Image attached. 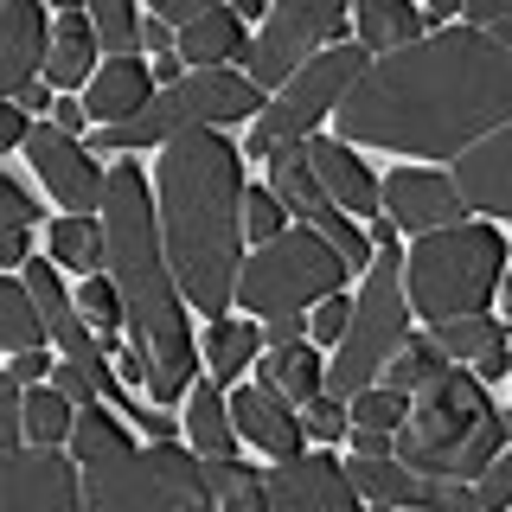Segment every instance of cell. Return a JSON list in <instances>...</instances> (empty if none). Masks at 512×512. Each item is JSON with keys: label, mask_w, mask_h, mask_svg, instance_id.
Returning a JSON list of instances; mask_svg holds the SVG:
<instances>
[{"label": "cell", "mask_w": 512, "mask_h": 512, "mask_svg": "<svg viewBox=\"0 0 512 512\" xmlns=\"http://www.w3.org/2000/svg\"><path fill=\"white\" fill-rule=\"evenodd\" d=\"M333 128V141L461 160L487 135L512 128V52L474 26L429 32L378 58L333 109Z\"/></svg>", "instance_id": "obj_1"}, {"label": "cell", "mask_w": 512, "mask_h": 512, "mask_svg": "<svg viewBox=\"0 0 512 512\" xmlns=\"http://www.w3.org/2000/svg\"><path fill=\"white\" fill-rule=\"evenodd\" d=\"M160 231L186 308L224 314L244 276V173L218 128H192L160 154Z\"/></svg>", "instance_id": "obj_2"}, {"label": "cell", "mask_w": 512, "mask_h": 512, "mask_svg": "<svg viewBox=\"0 0 512 512\" xmlns=\"http://www.w3.org/2000/svg\"><path fill=\"white\" fill-rule=\"evenodd\" d=\"M103 237H109V282L122 295L128 314V346L148 352V391L154 404H173L180 391H192V333H186V301L173 288V263L154 237V192L148 173L135 160L109 167L103 192Z\"/></svg>", "instance_id": "obj_3"}, {"label": "cell", "mask_w": 512, "mask_h": 512, "mask_svg": "<svg viewBox=\"0 0 512 512\" xmlns=\"http://www.w3.org/2000/svg\"><path fill=\"white\" fill-rule=\"evenodd\" d=\"M71 455L84 468L90 512H218L205 461L186 448H128V436L103 416V397L77 410Z\"/></svg>", "instance_id": "obj_4"}, {"label": "cell", "mask_w": 512, "mask_h": 512, "mask_svg": "<svg viewBox=\"0 0 512 512\" xmlns=\"http://www.w3.org/2000/svg\"><path fill=\"white\" fill-rule=\"evenodd\" d=\"M512 442L506 416L487 404L474 372L448 365L436 384L410 397V423L397 429V455L416 474H442V480H480L493 468V455Z\"/></svg>", "instance_id": "obj_5"}, {"label": "cell", "mask_w": 512, "mask_h": 512, "mask_svg": "<svg viewBox=\"0 0 512 512\" xmlns=\"http://www.w3.org/2000/svg\"><path fill=\"white\" fill-rule=\"evenodd\" d=\"M506 282V237L487 224H455V231L416 237L404 256V295L410 314H423L429 327L461 314H480Z\"/></svg>", "instance_id": "obj_6"}, {"label": "cell", "mask_w": 512, "mask_h": 512, "mask_svg": "<svg viewBox=\"0 0 512 512\" xmlns=\"http://www.w3.org/2000/svg\"><path fill=\"white\" fill-rule=\"evenodd\" d=\"M263 90L244 71H192L173 90H160L135 122L122 128H96V154H135L154 141H180L192 128H218V122H256L263 116Z\"/></svg>", "instance_id": "obj_7"}, {"label": "cell", "mask_w": 512, "mask_h": 512, "mask_svg": "<svg viewBox=\"0 0 512 512\" xmlns=\"http://www.w3.org/2000/svg\"><path fill=\"white\" fill-rule=\"evenodd\" d=\"M352 282L346 256L327 244L320 231L295 224L276 244H256V256H244V276H237V308H256V320H282L301 314L308 301H327Z\"/></svg>", "instance_id": "obj_8"}, {"label": "cell", "mask_w": 512, "mask_h": 512, "mask_svg": "<svg viewBox=\"0 0 512 512\" xmlns=\"http://www.w3.org/2000/svg\"><path fill=\"white\" fill-rule=\"evenodd\" d=\"M404 333H410L404 256H397V250H378V263L365 269L359 301H352V327H346V340H340V359L327 365V397H340V404L365 397V391H372V378L397 359Z\"/></svg>", "instance_id": "obj_9"}, {"label": "cell", "mask_w": 512, "mask_h": 512, "mask_svg": "<svg viewBox=\"0 0 512 512\" xmlns=\"http://www.w3.org/2000/svg\"><path fill=\"white\" fill-rule=\"evenodd\" d=\"M365 71H372V52H365V45H333V52H320L308 71H295L276 90V103H263V116L250 122L244 154H282V148L314 141V122L327 116V109H340L346 90L359 84Z\"/></svg>", "instance_id": "obj_10"}, {"label": "cell", "mask_w": 512, "mask_h": 512, "mask_svg": "<svg viewBox=\"0 0 512 512\" xmlns=\"http://www.w3.org/2000/svg\"><path fill=\"white\" fill-rule=\"evenodd\" d=\"M346 7L340 0H282L263 20L256 45H244V77L256 90H282L295 71H308L327 39H346Z\"/></svg>", "instance_id": "obj_11"}, {"label": "cell", "mask_w": 512, "mask_h": 512, "mask_svg": "<svg viewBox=\"0 0 512 512\" xmlns=\"http://www.w3.org/2000/svg\"><path fill=\"white\" fill-rule=\"evenodd\" d=\"M269 192L282 199V212L288 218H301L308 231H320L333 250L346 256V269H359V263H378V250H372V237L359 231V218H346L340 205L327 199V186L314 180V167H308V148H282V154H269Z\"/></svg>", "instance_id": "obj_12"}, {"label": "cell", "mask_w": 512, "mask_h": 512, "mask_svg": "<svg viewBox=\"0 0 512 512\" xmlns=\"http://www.w3.org/2000/svg\"><path fill=\"white\" fill-rule=\"evenodd\" d=\"M0 512H90L77 455H58V448L0 455Z\"/></svg>", "instance_id": "obj_13"}, {"label": "cell", "mask_w": 512, "mask_h": 512, "mask_svg": "<svg viewBox=\"0 0 512 512\" xmlns=\"http://www.w3.org/2000/svg\"><path fill=\"white\" fill-rule=\"evenodd\" d=\"M26 154H32V167H39V180L52 186V199H58V205H71V218H90L96 205H103V192H109V173L96 167V160H90V148H84L77 135H64L58 122L32 128Z\"/></svg>", "instance_id": "obj_14"}, {"label": "cell", "mask_w": 512, "mask_h": 512, "mask_svg": "<svg viewBox=\"0 0 512 512\" xmlns=\"http://www.w3.org/2000/svg\"><path fill=\"white\" fill-rule=\"evenodd\" d=\"M384 218L397 224V231H455V224H468V205H461V192L448 173H423V167H397L391 180H384Z\"/></svg>", "instance_id": "obj_15"}, {"label": "cell", "mask_w": 512, "mask_h": 512, "mask_svg": "<svg viewBox=\"0 0 512 512\" xmlns=\"http://www.w3.org/2000/svg\"><path fill=\"white\" fill-rule=\"evenodd\" d=\"M263 487H269V512H365L359 487L346 480V468L333 455H295Z\"/></svg>", "instance_id": "obj_16"}, {"label": "cell", "mask_w": 512, "mask_h": 512, "mask_svg": "<svg viewBox=\"0 0 512 512\" xmlns=\"http://www.w3.org/2000/svg\"><path fill=\"white\" fill-rule=\"evenodd\" d=\"M231 423H237V436L256 442L263 455H276V461H295V455H308V429H301V416L295 404L276 391V384H244V391L231 397Z\"/></svg>", "instance_id": "obj_17"}, {"label": "cell", "mask_w": 512, "mask_h": 512, "mask_svg": "<svg viewBox=\"0 0 512 512\" xmlns=\"http://www.w3.org/2000/svg\"><path fill=\"white\" fill-rule=\"evenodd\" d=\"M455 192L468 212H493V218H512V128L487 135L480 148H468L455 160Z\"/></svg>", "instance_id": "obj_18"}, {"label": "cell", "mask_w": 512, "mask_h": 512, "mask_svg": "<svg viewBox=\"0 0 512 512\" xmlns=\"http://www.w3.org/2000/svg\"><path fill=\"white\" fill-rule=\"evenodd\" d=\"M308 148V167H314V180L327 186V199L340 205L346 218H372L378 205H384V180H372L365 173V160L346 148V141H333V135H314V141H301Z\"/></svg>", "instance_id": "obj_19"}, {"label": "cell", "mask_w": 512, "mask_h": 512, "mask_svg": "<svg viewBox=\"0 0 512 512\" xmlns=\"http://www.w3.org/2000/svg\"><path fill=\"white\" fill-rule=\"evenodd\" d=\"M52 58V32H45V13L32 0H7L0 13V96H20L32 90V71Z\"/></svg>", "instance_id": "obj_20"}, {"label": "cell", "mask_w": 512, "mask_h": 512, "mask_svg": "<svg viewBox=\"0 0 512 512\" xmlns=\"http://www.w3.org/2000/svg\"><path fill=\"white\" fill-rule=\"evenodd\" d=\"M154 103V77L141 58H103V71L90 77V96H84V116L96 128H122L135 122L141 109Z\"/></svg>", "instance_id": "obj_21"}, {"label": "cell", "mask_w": 512, "mask_h": 512, "mask_svg": "<svg viewBox=\"0 0 512 512\" xmlns=\"http://www.w3.org/2000/svg\"><path fill=\"white\" fill-rule=\"evenodd\" d=\"M429 340L442 346V359H468L474 378H512V346H506V320L493 314H461L442 320Z\"/></svg>", "instance_id": "obj_22"}, {"label": "cell", "mask_w": 512, "mask_h": 512, "mask_svg": "<svg viewBox=\"0 0 512 512\" xmlns=\"http://www.w3.org/2000/svg\"><path fill=\"white\" fill-rule=\"evenodd\" d=\"M180 58L192 71H224V58H244V20H237V7H212L199 26H186Z\"/></svg>", "instance_id": "obj_23"}, {"label": "cell", "mask_w": 512, "mask_h": 512, "mask_svg": "<svg viewBox=\"0 0 512 512\" xmlns=\"http://www.w3.org/2000/svg\"><path fill=\"white\" fill-rule=\"evenodd\" d=\"M45 71H52V90H77V84L96 77V26H90V13H64L58 20Z\"/></svg>", "instance_id": "obj_24"}, {"label": "cell", "mask_w": 512, "mask_h": 512, "mask_svg": "<svg viewBox=\"0 0 512 512\" xmlns=\"http://www.w3.org/2000/svg\"><path fill=\"white\" fill-rule=\"evenodd\" d=\"M423 26L429 20L410 7V0H365V7H359V45H365V52H384V58L404 52V45H416Z\"/></svg>", "instance_id": "obj_25"}, {"label": "cell", "mask_w": 512, "mask_h": 512, "mask_svg": "<svg viewBox=\"0 0 512 512\" xmlns=\"http://www.w3.org/2000/svg\"><path fill=\"white\" fill-rule=\"evenodd\" d=\"M186 436H192V448H199V455H224V461H231V448H237V423H231V404L218 397V384H212V378L192 384Z\"/></svg>", "instance_id": "obj_26"}, {"label": "cell", "mask_w": 512, "mask_h": 512, "mask_svg": "<svg viewBox=\"0 0 512 512\" xmlns=\"http://www.w3.org/2000/svg\"><path fill=\"white\" fill-rule=\"evenodd\" d=\"M256 378H263V384H276L288 404H314V397L327 391V372H320V359H314L308 346L263 352V359H256Z\"/></svg>", "instance_id": "obj_27"}, {"label": "cell", "mask_w": 512, "mask_h": 512, "mask_svg": "<svg viewBox=\"0 0 512 512\" xmlns=\"http://www.w3.org/2000/svg\"><path fill=\"white\" fill-rule=\"evenodd\" d=\"M256 346H263V333H256V320H212V333H205V359H212V384H237L250 372Z\"/></svg>", "instance_id": "obj_28"}, {"label": "cell", "mask_w": 512, "mask_h": 512, "mask_svg": "<svg viewBox=\"0 0 512 512\" xmlns=\"http://www.w3.org/2000/svg\"><path fill=\"white\" fill-rule=\"evenodd\" d=\"M52 263L96 276V269L109 263V237H103V224H96V218H58V224H52Z\"/></svg>", "instance_id": "obj_29"}, {"label": "cell", "mask_w": 512, "mask_h": 512, "mask_svg": "<svg viewBox=\"0 0 512 512\" xmlns=\"http://www.w3.org/2000/svg\"><path fill=\"white\" fill-rule=\"evenodd\" d=\"M0 340L13 352H39V340H45V314H39V301H32L26 276L0 282Z\"/></svg>", "instance_id": "obj_30"}, {"label": "cell", "mask_w": 512, "mask_h": 512, "mask_svg": "<svg viewBox=\"0 0 512 512\" xmlns=\"http://www.w3.org/2000/svg\"><path fill=\"white\" fill-rule=\"evenodd\" d=\"M205 480H212V500L218 512H269V487L256 480L244 461H224V455H205Z\"/></svg>", "instance_id": "obj_31"}, {"label": "cell", "mask_w": 512, "mask_h": 512, "mask_svg": "<svg viewBox=\"0 0 512 512\" xmlns=\"http://www.w3.org/2000/svg\"><path fill=\"white\" fill-rule=\"evenodd\" d=\"M448 372V359H442V346L436 340H410V346H397V359L384 365V391H404V397H416L423 384H436Z\"/></svg>", "instance_id": "obj_32"}, {"label": "cell", "mask_w": 512, "mask_h": 512, "mask_svg": "<svg viewBox=\"0 0 512 512\" xmlns=\"http://www.w3.org/2000/svg\"><path fill=\"white\" fill-rule=\"evenodd\" d=\"M71 429H77V404H71L64 391H52V384H45V391L26 397V436L39 442V448H58Z\"/></svg>", "instance_id": "obj_33"}, {"label": "cell", "mask_w": 512, "mask_h": 512, "mask_svg": "<svg viewBox=\"0 0 512 512\" xmlns=\"http://www.w3.org/2000/svg\"><path fill=\"white\" fill-rule=\"evenodd\" d=\"M90 26H96V45L109 58H135V39H141V20L128 0H96L90 7Z\"/></svg>", "instance_id": "obj_34"}, {"label": "cell", "mask_w": 512, "mask_h": 512, "mask_svg": "<svg viewBox=\"0 0 512 512\" xmlns=\"http://www.w3.org/2000/svg\"><path fill=\"white\" fill-rule=\"evenodd\" d=\"M77 308H90V320H96V333H103V346H116L122 340V295H116V282H103V276H90L84 282V295H77Z\"/></svg>", "instance_id": "obj_35"}, {"label": "cell", "mask_w": 512, "mask_h": 512, "mask_svg": "<svg viewBox=\"0 0 512 512\" xmlns=\"http://www.w3.org/2000/svg\"><path fill=\"white\" fill-rule=\"evenodd\" d=\"M397 423H410V397L404 391H378L372 384V391L359 397V429H384V436H391Z\"/></svg>", "instance_id": "obj_36"}, {"label": "cell", "mask_w": 512, "mask_h": 512, "mask_svg": "<svg viewBox=\"0 0 512 512\" xmlns=\"http://www.w3.org/2000/svg\"><path fill=\"white\" fill-rule=\"evenodd\" d=\"M282 199H276V192H244V231L256 237V244H276V237H282Z\"/></svg>", "instance_id": "obj_37"}, {"label": "cell", "mask_w": 512, "mask_h": 512, "mask_svg": "<svg viewBox=\"0 0 512 512\" xmlns=\"http://www.w3.org/2000/svg\"><path fill=\"white\" fill-rule=\"evenodd\" d=\"M474 493H480V512H500V506H512V442L493 455V468L474 480Z\"/></svg>", "instance_id": "obj_38"}, {"label": "cell", "mask_w": 512, "mask_h": 512, "mask_svg": "<svg viewBox=\"0 0 512 512\" xmlns=\"http://www.w3.org/2000/svg\"><path fill=\"white\" fill-rule=\"evenodd\" d=\"M346 429H352L346 404H340V397H327V391H320L314 404H308V436H314V442H340Z\"/></svg>", "instance_id": "obj_39"}, {"label": "cell", "mask_w": 512, "mask_h": 512, "mask_svg": "<svg viewBox=\"0 0 512 512\" xmlns=\"http://www.w3.org/2000/svg\"><path fill=\"white\" fill-rule=\"evenodd\" d=\"M346 327H352V301L346 295H327L314 308V340H346Z\"/></svg>", "instance_id": "obj_40"}, {"label": "cell", "mask_w": 512, "mask_h": 512, "mask_svg": "<svg viewBox=\"0 0 512 512\" xmlns=\"http://www.w3.org/2000/svg\"><path fill=\"white\" fill-rule=\"evenodd\" d=\"M0 218H7L13 231H26V224L39 218V205H32V199H26V192L13 186V180H0Z\"/></svg>", "instance_id": "obj_41"}, {"label": "cell", "mask_w": 512, "mask_h": 512, "mask_svg": "<svg viewBox=\"0 0 512 512\" xmlns=\"http://www.w3.org/2000/svg\"><path fill=\"white\" fill-rule=\"evenodd\" d=\"M32 128H26V109L20 103H0V148H26Z\"/></svg>", "instance_id": "obj_42"}, {"label": "cell", "mask_w": 512, "mask_h": 512, "mask_svg": "<svg viewBox=\"0 0 512 512\" xmlns=\"http://www.w3.org/2000/svg\"><path fill=\"white\" fill-rule=\"evenodd\" d=\"M263 346H269V352H288V346H301V314H282V320H269V327H263Z\"/></svg>", "instance_id": "obj_43"}, {"label": "cell", "mask_w": 512, "mask_h": 512, "mask_svg": "<svg viewBox=\"0 0 512 512\" xmlns=\"http://www.w3.org/2000/svg\"><path fill=\"white\" fill-rule=\"evenodd\" d=\"M141 45H148L154 58H167V52H180V39H173L167 32V20H160V13H148V20H141Z\"/></svg>", "instance_id": "obj_44"}, {"label": "cell", "mask_w": 512, "mask_h": 512, "mask_svg": "<svg viewBox=\"0 0 512 512\" xmlns=\"http://www.w3.org/2000/svg\"><path fill=\"white\" fill-rule=\"evenodd\" d=\"M7 378H20V384H45L52 378V359L45 352H13V372Z\"/></svg>", "instance_id": "obj_45"}, {"label": "cell", "mask_w": 512, "mask_h": 512, "mask_svg": "<svg viewBox=\"0 0 512 512\" xmlns=\"http://www.w3.org/2000/svg\"><path fill=\"white\" fill-rule=\"evenodd\" d=\"M0 263H32V256H26V231H13V224H7V231H0Z\"/></svg>", "instance_id": "obj_46"}, {"label": "cell", "mask_w": 512, "mask_h": 512, "mask_svg": "<svg viewBox=\"0 0 512 512\" xmlns=\"http://www.w3.org/2000/svg\"><path fill=\"white\" fill-rule=\"evenodd\" d=\"M122 378L128 384H148V352H141V346H122Z\"/></svg>", "instance_id": "obj_47"}, {"label": "cell", "mask_w": 512, "mask_h": 512, "mask_svg": "<svg viewBox=\"0 0 512 512\" xmlns=\"http://www.w3.org/2000/svg\"><path fill=\"white\" fill-rule=\"evenodd\" d=\"M52 122L64 128V135H77V128H84L90 116H84V103H64V96H58V109H52Z\"/></svg>", "instance_id": "obj_48"}, {"label": "cell", "mask_w": 512, "mask_h": 512, "mask_svg": "<svg viewBox=\"0 0 512 512\" xmlns=\"http://www.w3.org/2000/svg\"><path fill=\"white\" fill-rule=\"evenodd\" d=\"M180 64H186L180 52H167V58H154V77H160V84H167V90H173V84H180Z\"/></svg>", "instance_id": "obj_49"}, {"label": "cell", "mask_w": 512, "mask_h": 512, "mask_svg": "<svg viewBox=\"0 0 512 512\" xmlns=\"http://www.w3.org/2000/svg\"><path fill=\"white\" fill-rule=\"evenodd\" d=\"M20 109H58V96H52V84H32V90L20 96Z\"/></svg>", "instance_id": "obj_50"}, {"label": "cell", "mask_w": 512, "mask_h": 512, "mask_svg": "<svg viewBox=\"0 0 512 512\" xmlns=\"http://www.w3.org/2000/svg\"><path fill=\"white\" fill-rule=\"evenodd\" d=\"M372 250H397V224L391 218H372Z\"/></svg>", "instance_id": "obj_51"}, {"label": "cell", "mask_w": 512, "mask_h": 512, "mask_svg": "<svg viewBox=\"0 0 512 512\" xmlns=\"http://www.w3.org/2000/svg\"><path fill=\"white\" fill-rule=\"evenodd\" d=\"M493 39H500V45H506V52H512V20H506V26H493Z\"/></svg>", "instance_id": "obj_52"}, {"label": "cell", "mask_w": 512, "mask_h": 512, "mask_svg": "<svg viewBox=\"0 0 512 512\" xmlns=\"http://www.w3.org/2000/svg\"><path fill=\"white\" fill-rule=\"evenodd\" d=\"M500 308H506V314H512V276H506V282H500Z\"/></svg>", "instance_id": "obj_53"}, {"label": "cell", "mask_w": 512, "mask_h": 512, "mask_svg": "<svg viewBox=\"0 0 512 512\" xmlns=\"http://www.w3.org/2000/svg\"><path fill=\"white\" fill-rule=\"evenodd\" d=\"M372 512H397V506H372Z\"/></svg>", "instance_id": "obj_54"}]
</instances>
